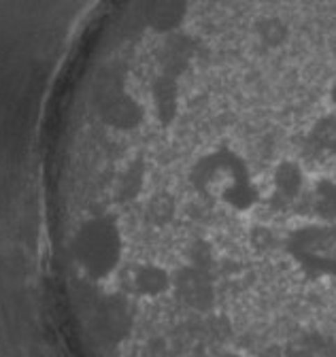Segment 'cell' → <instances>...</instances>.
<instances>
[{"label":"cell","instance_id":"6","mask_svg":"<svg viewBox=\"0 0 336 357\" xmlns=\"http://www.w3.org/2000/svg\"><path fill=\"white\" fill-rule=\"evenodd\" d=\"M175 294L188 306L198 310L211 308L215 300V287L211 283V277L196 266H188L175 273Z\"/></svg>","mask_w":336,"mask_h":357},{"label":"cell","instance_id":"5","mask_svg":"<svg viewBox=\"0 0 336 357\" xmlns=\"http://www.w3.org/2000/svg\"><path fill=\"white\" fill-rule=\"evenodd\" d=\"M309 190H311V178L298 160L283 158L273 166V170L268 174L266 194H270L283 202H296L303 196H307Z\"/></svg>","mask_w":336,"mask_h":357},{"label":"cell","instance_id":"2","mask_svg":"<svg viewBox=\"0 0 336 357\" xmlns=\"http://www.w3.org/2000/svg\"><path fill=\"white\" fill-rule=\"evenodd\" d=\"M70 255L79 271L94 283L111 281L125 259V232L115 213H90L70 238Z\"/></svg>","mask_w":336,"mask_h":357},{"label":"cell","instance_id":"1","mask_svg":"<svg viewBox=\"0 0 336 357\" xmlns=\"http://www.w3.org/2000/svg\"><path fill=\"white\" fill-rule=\"evenodd\" d=\"M188 178L198 196L211 198L234 215L256 211L266 196V188L258 181L245 155L228 143L200 151L192 160Z\"/></svg>","mask_w":336,"mask_h":357},{"label":"cell","instance_id":"4","mask_svg":"<svg viewBox=\"0 0 336 357\" xmlns=\"http://www.w3.org/2000/svg\"><path fill=\"white\" fill-rule=\"evenodd\" d=\"M128 291L141 300H160L175 294V273L160 261H139L125 275Z\"/></svg>","mask_w":336,"mask_h":357},{"label":"cell","instance_id":"9","mask_svg":"<svg viewBox=\"0 0 336 357\" xmlns=\"http://www.w3.org/2000/svg\"><path fill=\"white\" fill-rule=\"evenodd\" d=\"M217 357H247V355L240 353V351H224V353H220Z\"/></svg>","mask_w":336,"mask_h":357},{"label":"cell","instance_id":"8","mask_svg":"<svg viewBox=\"0 0 336 357\" xmlns=\"http://www.w3.org/2000/svg\"><path fill=\"white\" fill-rule=\"evenodd\" d=\"M311 204L319 219L334 223L336 221V176H321L311 181Z\"/></svg>","mask_w":336,"mask_h":357},{"label":"cell","instance_id":"7","mask_svg":"<svg viewBox=\"0 0 336 357\" xmlns=\"http://www.w3.org/2000/svg\"><path fill=\"white\" fill-rule=\"evenodd\" d=\"M307 143L321 153H336V113L321 109L307 126Z\"/></svg>","mask_w":336,"mask_h":357},{"label":"cell","instance_id":"10","mask_svg":"<svg viewBox=\"0 0 336 357\" xmlns=\"http://www.w3.org/2000/svg\"><path fill=\"white\" fill-rule=\"evenodd\" d=\"M332 279H334V283H336V273H334V277H332Z\"/></svg>","mask_w":336,"mask_h":357},{"label":"cell","instance_id":"3","mask_svg":"<svg viewBox=\"0 0 336 357\" xmlns=\"http://www.w3.org/2000/svg\"><path fill=\"white\" fill-rule=\"evenodd\" d=\"M332 228H303L293 232L287 247L311 277H334L336 273V234Z\"/></svg>","mask_w":336,"mask_h":357}]
</instances>
